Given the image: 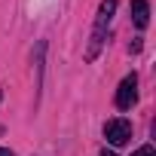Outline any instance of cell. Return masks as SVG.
I'll return each mask as SVG.
<instances>
[{
  "instance_id": "1",
  "label": "cell",
  "mask_w": 156,
  "mask_h": 156,
  "mask_svg": "<svg viewBox=\"0 0 156 156\" xmlns=\"http://www.w3.org/2000/svg\"><path fill=\"white\" fill-rule=\"evenodd\" d=\"M113 12H116V0H104V3L98 6V16H95V31H92V46H89V52H86V58H89V61L98 55V49H101V43H104V34H107V25H110Z\"/></svg>"
},
{
  "instance_id": "6",
  "label": "cell",
  "mask_w": 156,
  "mask_h": 156,
  "mask_svg": "<svg viewBox=\"0 0 156 156\" xmlns=\"http://www.w3.org/2000/svg\"><path fill=\"white\" fill-rule=\"evenodd\" d=\"M0 156H12V153H9V150H6V147H0Z\"/></svg>"
},
{
  "instance_id": "2",
  "label": "cell",
  "mask_w": 156,
  "mask_h": 156,
  "mask_svg": "<svg viewBox=\"0 0 156 156\" xmlns=\"http://www.w3.org/2000/svg\"><path fill=\"white\" fill-rule=\"evenodd\" d=\"M104 138L113 144V147H122V144H129V138H132V122L129 119H110L107 126H104Z\"/></svg>"
},
{
  "instance_id": "4",
  "label": "cell",
  "mask_w": 156,
  "mask_h": 156,
  "mask_svg": "<svg viewBox=\"0 0 156 156\" xmlns=\"http://www.w3.org/2000/svg\"><path fill=\"white\" fill-rule=\"evenodd\" d=\"M132 19L138 28H147L150 22V6H147V0H132Z\"/></svg>"
},
{
  "instance_id": "5",
  "label": "cell",
  "mask_w": 156,
  "mask_h": 156,
  "mask_svg": "<svg viewBox=\"0 0 156 156\" xmlns=\"http://www.w3.org/2000/svg\"><path fill=\"white\" fill-rule=\"evenodd\" d=\"M132 156H156V150H153L150 144H144V147H138V150H135Z\"/></svg>"
},
{
  "instance_id": "3",
  "label": "cell",
  "mask_w": 156,
  "mask_h": 156,
  "mask_svg": "<svg viewBox=\"0 0 156 156\" xmlns=\"http://www.w3.org/2000/svg\"><path fill=\"white\" fill-rule=\"evenodd\" d=\"M135 101H138V76L129 73L126 80L119 83V89H116V107L119 110H129Z\"/></svg>"
},
{
  "instance_id": "7",
  "label": "cell",
  "mask_w": 156,
  "mask_h": 156,
  "mask_svg": "<svg viewBox=\"0 0 156 156\" xmlns=\"http://www.w3.org/2000/svg\"><path fill=\"white\" fill-rule=\"evenodd\" d=\"M101 156H113V153H101Z\"/></svg>"
}]
</instances>
